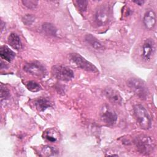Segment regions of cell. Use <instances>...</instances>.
Segmentation results:
<instances>
[{
    "instance_id": "cell-10",
    "label": "cell",
    "mask_w": 157,
    "mask_h": 157,
    "mask_svg": "<svg viewBox=\"0 0 157 157\" xmlns=\"http://www.w3.org/2000/svg\"><path fill=\"white\" fill-rule=\"evenodd\" d=\"M104 94L106 98L113 104H121L122 103V98L118 91L111 88H105Z\"/></svg>"
},
{
    "instance_id": "cell-5",
    "label": "cell",
    "mask_w": 157,
    "mask_h": 157,
    "mask_svg": "<svg viewBox=\"0 0 157 157\" xmlns=\"http://www.w3.org/2000/svg\"><path fill=\"white\" fill-rule=\"evenodd\" d=\"M69 58L77 67L85 71L92 72H98V69L94 64L87 61L78 53H71L69 55Z\"/></svg>"
},
{
    "instance_id": "cell-18",
    "label": "cell",
    "mask_w": 157,
    "mask_h": 157,
    "mask_svg": "<svg viewBox=\"0 0 157 157\" xmlns=\"http://www.w3.org/2000/svg\"><path fill=\"white\" fill-rule=\"evenodd\" d=\"M42 29L45 34L52 36H56L57 34V29L50 23H44L42 25Z\"/></svg>"
},
{
    "instance_id": "cell-21",
    "label": "cell",
    "mask_w": 157,
    "mask_h": 157,
    "mask_svg": "<svg viewBox=\"0 0 157 157\" xmlns=\"http://www.w3.org/2000/svg\"><path fill=\"white\" fill-rule=\"evenodd\" d=\"M35 21V17L31 14H26L22 18L23 23L26 25H31Z\"/></svg>"
},
{
    "instance_id": "cell-20",
    "label": "cell",
    "mask_w": 157,
    "mask_h": 157,
    "mask_svg": "<svg viewBox=\"0 0 157 157\" xmlns=\"http://www.w3.org/2000/svg\"><path fill=\"white\" fill-rule=\"evenodd\" d=\"M21 2L25 6L29 9H34L38 5V1L36 0H25Z\"/></svg>"
},
{
    "instance_id": "cell-3",
    "label": "cell",
    "mask_w": 157,
    "mask_h": 157,
    "mask_svg": "<svg viewBox=\"0 0 157 157\" xmlns=\"http://www.w3.org/2000/svg\"><path fill=\"white\" fill-rule=\"evenodd\" d=\"M128 85L134 94L140 99H145L147 98L148 90L142 80L137 78H131L128 81Z\"/></svg>"
},
{
    "instance_id": "cell-2",
    "label": "cell",
    "mask_w": 157,
    "mask_h": 157,
    "mask_svg": "<svg viewBox=\"0 0 157 157\" xmlns=\"http://www.w3.org/2000/svg\"><path fill=\"white\" fill-rule=\"evenodd\" d=\"M134 143L137 148L138 151L145 155L150 154L155 148V143L150 137L140 135L136 137Z\"/></svg>"
},
{
    "instance_id": "cell-26",
    "label": "cell",
    "mask_w": 157,
    "mask_h": 157,
    "mask_svg": "<svg viewBox=\"0 0 157 157\" xmlns=\"http://www.w3.org/2000/svg\"><path fill=\"white\" fill-rule=\"evenodd\" d=\"M4 26H5V23L2 20H1V32L4 29Z\"/></svg>"
},
{
    "instance_id": "cell-8",
    "label": "cell",
    "mask_w": 157,
    "mask_h": 157,
    "mask_svg": "<svg viewBox=\"0 0 157 157\" xmlns=\"http://www.w3.org/2000/svg\"><path fill=\"white\" fill-rule=\"evenodd\" d=\"M110 17V9L109 7L105 5L99 6L96 12L95 18L98 25L103 26L106 25Z\"/></svg>"
},
{
    "instance_id": "cell-23",
    "label": "cell",
    "mask_w": 157,
    "mask_h": 157,
    "mask_svg": "<svg viewBox=\"0 0 157 157\" xmlns=\"http://www.w3.org/2000/svg\"><path fill=\"white\" fill-rule=\"evenodd\" d=\"M10 92L9 90L3 86L2 85L1 86V100H5L9 98Z\"/></svg>"
},
{
    "instance_id": "cell-16",
    "label": "cell",
    "mask_w": 157,
    "mask_h": 157,
    "mask_svg": "<svg viewBox=\"0 0 157 157\" xmlns=\"http://www.w3.org/2000/svg\"><path fill=\"white\" fill-rule=\"evenodd\" d=\"M58 150L56 148L48 145L43 146L39 152L40 156H56L58 155Z\"/></svg>"
},
{
    "instance_id": "cell-15",
    "label": "cell",
    "mask_w": 157,
    "mask_h": 157,
    "mask_svg": "<svg viewBox=\"0 0 157 157\" xmlns=\"http://www.w3.org/2000/svg\"><path fill=\"white\" fill-rule=\"evenodd\" d=\"M34 105L39 112H44L47 108L52 106V103L47 98H40L35 101Z\"/></svg>"
},
{
    "instance_id": "cell-11",
    "label": "cell",
    "mask_w": 157,
    "mask_h": 157,
    "mask_svg": "<svg viewBox=\"0 0 157 157\" xmlns=\"http://www.w3.org/2000/svg\"><path fill=\"white\" fill-rule=\"evenodd\" d=\"M143 21L145 28L149 30L155 27L156 25V15L153 10L150 9L145 13Z\"/></svg>"
},
{
    "instance_id": "cell-6",
    "label": "cell",
    "mask_w": 157,
    "mask_h": 157,
    "mask_svg": "<svg viewBox=\"0 0 157 157\" xmlns=\"http://www.w3.org/2000/svg\"><path fill=\"white\" fill-rule=\"evenodd\" d=\"M23 69L28 74L38 77L44 76L46 74L45 67L38 61H33L25 64Z\"/></svg>"
},
{
    "instance_id": "cell-4",
    "label": "cell",
    "mask_w": 157,
    "mask_h": 157,
    "mask_svg": "<svg viewBox=\"0 0 157 157\" xmlns=\"http://www.w3.org/2000/svg\"><path fill=\"white\" fill-rule=\"evenodd\" d=\"M51 72L55 78L61 81H70L74 77L73 71L70 68L63 65L52 66Z\"/></svg>"
},
{
    "instance_id": "cell-22",
    "label": "cell",
    "mask_w": 157,
    "mask_h": 157,
    "mask_svg": "<svg viewBox=\"0 0 157 157\" xmlns=\"http://www.w3.org/2000/svg\"><path fill=\"white\" fill-rule=\"evenodd\" d=\"M75 3H76V5L80 11H81L82 12L86 11V8H87V5H88L87 1H85V0L76 1Z\"/></svg>"
},
{
    "instance_id": "cell-19",
    "label": "cell",
    "mask_w": 157,
    "mask_h": 157,
    "mask_svg": "<svg viewBox=\"0 0 157 157\" xmlns=\"http://www.w3.org/2000/svg\"><path fill=\"white\" fill-rule=\"evenodd\" d=\"M26 88L32 92H37L42 90L40 85L35 81H29L26 83Z\"/></svg>"
},
{
    "instance_id": "cell-1",
    "label": "cell",
    "mask_w": 157,
    "mask_h": 157,
    "mask_svg": "<svg viewBox=\"0 0 157 157\" xmlns=\"http://www.w3.org/2000/svg\"><path fill=\"white\" fill-rule=\"evenodd\" d=\"M134 112L139 124L142 129L147 130L151 128V117L143 105L140 104L136 105L134 107Z\"/></svg>"
},
{
    "instance_id": "cell-17",
    "label": "cell",
    "mask_w": 157,
    "mask_h": 157,
    "mask_svg": "<svg viewBox=\"0 0 157 157\" xmlns=\"http://www.w3.org/2000/svg\"><path fill=\"white\" fill-rule=\"evenodd\" d=\"M85 39L86 42L94 49L99 50H102L104 49V47L103 46V45L93 35L90 34H86L85 37Z\"/></svg>"
},
{
    "instance_id": "cell-25",
    "label": "cell",
    "mask_w": 157,
    "mask_h": 157,
    "mask_svg": "<svg viewBox=\"0 0 157 157\" xmlns=\"http://www.w3.org/2000/svg\"><path fill=\"white\" fill-rule=\"evenodd\" d=\"M7 67V66L6 64L5 63H4L2 60L1 61V69H6Z\"/></svg>"
},
{
    "instance_id": "cell-12",
    "label": "cell",
    "mask_w": 157,
    "mask_h": 157,
    "mask_svg": "<svg viewBox=\"0 0 157 157\" xmlns=\"http://www.w3.org/2000/svg\"><path fill=\"white\" fill-rule=\"evenodd\" d=\"M42 137L47 142L55 143L59 140L60 134L55 128H48L44 132Z\"/></svg>"
},
{
    "instance_id": "cell-7",
    "label": "cell",
    "mask_w": 157,
    "mask_h": 157,
    "mask_svg": "<svg viewBox=\"0 0 157 157\" xmlns=\"http://www.w3.org/2000/svg\"><path fill=\"white\" fill-rule=\"evenodd\" d=\"M101 118L107 125L112 126L117 120V115L109 106L104 105L101 111Z\"/></svg>"
},
{
    "instance_id": "cell-14",
    "label": "cell",
    "mask_w": 157,
    "mask_h": 157,
    "mask_svg": "<svg viewBox=\"0 0 157 157\" xmlns=\"http://www.w3.org/2000/svg\"><path fill=\"white\" fill-rule=\"evenodd\" d=\"M0 56L8 62L12 61L15 56V53L6 45H3L0 48Z\"/></svg>"
},
{
    "instance_id": "cell-9",
    "label": "cell",
    "mask_w": 157,
    "mask_h": 157,
    "mask_svg": "<svg viewBox=\"0 0 157 157\" xmlns=\"http://www.w3.org/2000/svg\"><path fill=\"white\" fill-rule=\"evenodd\" d=\"M155 52V43L152 39H147L142 45V56L145 61H150Z\"/></svg>"
},
{
    "instance_id": "cell-24",
    "label": "cell",
    "mask_w": 157,
    "mask_h": 157,
    "mask_svg": "<svg viewBox=\"0 0 157 157\" xmlns=\"http://www.w3.org/2000/svg\"><path fill=\"white\" fill-rule=\"evenodd\" d=\"M134 3L137 4V5L139 6H142L144 3V1H142V0H137V1H133Z\"/></svg>"
},
{
    "instance_id": "cell-13",
    "label": "cell",
    "mask_w": 157,
    "mask_h": 157,
    "mask_svg": "<svg viewBox=\"0 0 157 157\" xmlns=\"http://www.w3.org/2000/svg\"><path fill=\"white\" fill-rule=\"evenodd\" d=\"M9 44L14 49L20 50L22 48V43L20 37L15 33H11L7 38Z\"/></svg>"
}]
</instances>
